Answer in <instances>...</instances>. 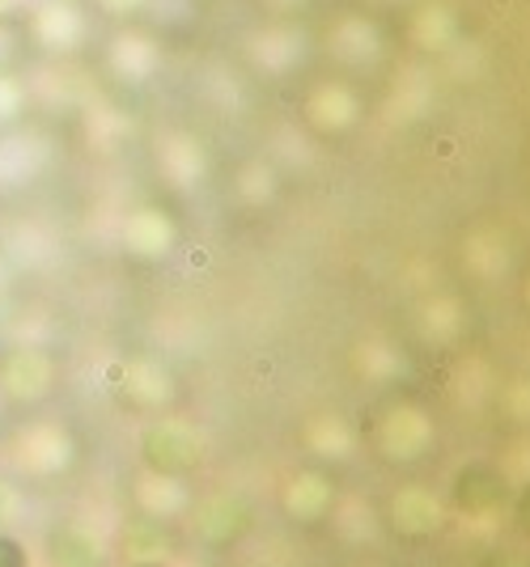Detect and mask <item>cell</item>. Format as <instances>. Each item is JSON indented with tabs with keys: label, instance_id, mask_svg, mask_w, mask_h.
I'll use <instances>...</instances> for the list:
<instances>
[{
	"label": "cell",
	"instance_id": "obj_2",
	"mask_svg": "<svg viewBox=\"0 0 530 567\" xmlns=\"http://www.w3.org/2000/svg\"><path fill=\"white\" fill-rule=\"evenodd\" d=\"M136 457H141L149 478L183 483V478H192L204 466V436L187 420L162 415V420H149L136 432Z\"/></svg>",
	"mask_w": 530,
	"mask_h": 567
},
{
	"label": "cell",
	"instance_id": "obj_7",
	"mask_svg": "<svg viewBox=\"0 0 530 567\" xmlns=\"http://www.w3.org/2000/svg\"><path fill=\"white\" fill-rule=\"evenodd\" d=\"M30 115V81L22 72L0 69V136L4 132H18Z\"/></svg>",
	"mask_w": 530,
	"mask_h": 567
},
{
	"label": "cell",
	"instance_id": "obj_8",
	"mask_svg": "<svg viewBox=\"0 0 530 567\" xmlns=\"http://www.w3.org/2000/svg\"><path fill=\"white\" fill-rule=\"evenodd\" d=\"M26 513V487L0 471V529H13Z\"/></svg>",
	"mask_w": 530,
	"mask_h": 567
},
{
	"label": "cell",
	"instance_id": "obj_5",
	"mask_svg": "<svg viewBox=\"0 0 530 567\" xmlns=\"http://www.w3.org/2000/svg\"><path fill=\"white\" fill-rule=\"evenodd\" d=\"M90 25L77 0H34L22 18V39L48 55H73L85 43Z\"/></svg>",
	"mask_w": 530,
	"mask_h": 567
},
{
	"label": "cell",
	"instance_id": "obj_12",
	"mask_svg": "<svg viewBox=\"0 0 530 567\" xmlns=\"http://www.w3.org/2000/svg\"><path fill=\"white\" fill-rule=\"evenodd\" d=\"M30 4H34V0H0V25L22 22L26 9H30Z\"/></svg>",
	"mask_w": 530,
	"mask_h": 567
},
{
	"label": "cell",
	"instance_id": "obj_11",
	"mask_svg": "<svg viewBox=\"0 0 530 567\" xmlns=\"http://www.w3.org/2000/svg\"><path fill=\"white\" fill-rule=\"evenodd\" d=\"M476 567H530V555L518 546H488Z\"/></svg>",
	"mask_w": 530,
	"mask_h": 567
},
{
	"label": "cell",
	"instance_id": "obj_15",
	"mask_svg": "<svg viewBox=\"0 0 530 567\" xmlns=\"http://www.w3.org/2000/svg\"><path fill=\"white\" fill-rule=\"evenodd\" d=\"M9 39H13V34H9V25H0V55L9 51Z\"/></svg>",
	"mask_w": 530,
	"mask_h": 567
},
{
	"label": "cell",
	"instance_id": "obj_14",
	"mask_svg": "<svg viewBox=\"0 0 530 567\" xmlns=\"http://www.w3.org/2000/svg\"><path fill=\"white\" fill-rule=\"evenodd\" d=\"M128 567H179L170 555H145V559H128Z\"/></svg>",
	"mask_w": 530,
	"mask_h": 567
},
{
	"label": "cell",
	"instance_id": "obj_1",
	"mask_svg": "<svg viewBox=\"0 0 530 567\" xmlns=\"http://www.w3.org/2000/svg\"><path fill=\"white\" fill-rule=\"evenodd\" d=\"M73 432L60 420H30L0 441V471L18 483H51L73 466Z\"/></svg>",
	"mask_w": 530,
	"mask_h": 567
},
{
	"label": "cell",
	"instance_id": "obj_13",
	"mask_svg": "<svg viewBox=\"0 0 530 567\" xmlns=\"http://www.w3.org/2000/svg\"><path fill=\"white\" fill-rule=\"evenodd\" d=\"M94 4L102 9V13H111V18H123V13H128V9H136L141 0H94Z\"/></svg>",
	"mask_w": 530,
	"mask_h": 567
},
{
	"label": "cell",
	"instance_id": "obj_6",
	"mask_svg": "<svg viewBox=\"0 0 530 567\" xmlns=\"http://www.w3.org/2000/svg\"><path fill=\"white\" fill-rule=\"evenodd\" d=\"M43 567H106V546L94 538V529L60 520L43 534Z\"/></svg>",
	"mask_w": 530,
	"mask_h": 567
},
{
	"label": "cell",
	"instance_id": "obj_10",
	"mask_svg": "<svg viewBox=\"0 0 530 567\" xmlns=\"http://www.w3.org/2000/svg\"><path fill=\"white\" fill-rule=\"evenodd\" d=\"M509 520L513 529L530 543V478L527 483H513V499H509Z\"/></svg>",
	"mask_w": 530,
	"mask_h": 567
},
{
	"label": "cell",
	"instance_id": "obj_9",
	"mask_svg": "<svg viewBox=\"0 0 530 567\" xmlns=\"http://www.w3.org/2000/svg\"><path fill=\"white\" fill-rule=\"evenodd\" d=\"M0 567H39L34 546L18 529H0Z\"/></svg>",
	"mask_w": 530,
	"mask_h": 567
},
{
	"label": "cell",
	"instance_id": "obj_4",
	"mask_svg": "<svg viewBox=\"0 0 530 567\" xmlns=\"http://www.w3.org/2000/svg\"><path fill=\"white\" fill-rule=\"evenodd\" d=\"M446 499H450V513L462 520H492L509 513V499H513V478L501 462L492 457H462L450 483H446Z\"/></svg>",
	"mask_w": 530,
	"mask_h": 567
},
{
	"label": "cell",
	"instance_id": "obj_3",
	"mask_svg": "<svg viewBox=\"0 0 530 567\" xmlns=\"http://www.w3.org/2000/svg\"><path fill=\"white\" fill-rule=\"evenodd\" d=\"M60 385V360L43 343H4L0 348V406L34 411L55 394Z\"/></svg>",
	"mask_w": 530,
	"mask_h": 567
}]
</instances>
